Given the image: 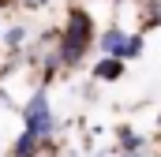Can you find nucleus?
<instances>
[{"label": "nucleus", "instance_id": "f03ea898", "mask_svg": "<svg viewBox=\"0 0 161 157\" xmlns=\"http://www.w3.org/2000/svg\"><path fill=\"white\" fill-rule=\"evenodd\" d=\"M23 131H30V135H38V138H49L53 131H56V120H53V109H49V97L45 94H34L30 101H26V109H23Z\"/></svg>", "mask_w": 161, "mask_h": 157}, {"label": "nucleus", "instance_id": "39448f33", "mask_svg": "<svg viewBox=\"0 0 161 157\" xmlns=\"http://www.w3.org/2000/svg\"><path fill=\"white\" fill-rule=\"evenodd\" d=\"M38 150H41V138L30 135V131H23V135L15 138V150H11V154L15 157H38Z\"/></svg>", "mask_w": 161, "mask_h": 157}, {"label": "nucleus", "instance_id": "423d86ee", "mask_svg": "<svg viewBox=\"0 0 161 157\" xmlns=\"http://www.w3.org/2000/svg\"><path fill=\"white\" fill-rule=\"evenodd\" d=\"M116 135H120V154H135V150H146V138H142V135H135L131 127H120Z\"/></svg>", "mask_w": 161, "mask_h": 157}, {"label": "nucleus", "instance_id": "1a4fd4ad", "mask_svg": "<svg viewBox=\"0 0 161 157\" xmlns=\"http://www.w3.org/2000/svg\"><path fill=\"white\" fill-rule=\"evenodd\" d=\"M23 34H26V30H19V26H15V30H8V45H11V49H19V45H23Z\"/></svg>", "mask_w": 161, "mask_h": 157}, {"label": "nucleus", "instance_id": "20e7f679", "mask_svg": "<svg viewBox=\"0 0 161 157\" xmlns=\"http://www.w3.org/2000/svg\"><path fill=\"white\" fill-rule=\"evenodd\" d=\"M124 71H127V64L116 60V56H101L94 64V78L97 82H116V78H124Z\"/></svg>", "mask_w": 161, "mask_h": 157}, {"label": "nucleus", "instance_id": "9d476101", "mask_svg": "<svg viewBox=\"0 0 161 157\" xmlns=\"http://www.w3.org/2000/svg\"><path fill=\"white\" fill-rule=\"evenodd\" d=\"M116 154H120V150H116ZM120 157H150V154H146V150H135V154H120Z\"/></svg>", "mask_w": 161, "mask_h": 157}, {"label": "nucleus", "instance_id": "0eeeda50", "mask_svg": "<svg viewBox=\"0 0 161 157\" xmlns=\"http://www.w3.org/2000/svg\"><path fill=\"white\" fill-rule=\"evenodd\" d=\"M142 34L146 30H154V26H161V0H150V8H142Z\"/></svg>", "mask_w": 161, "mask_h": 157}, {"label": "nucleus", "instance_id": "f8f14e48", "mask_svg": "<svg viewBox=\"0 0 161 157\" xmlns=\"http://www.w3.org/2000/svg\"><path fill=\"white\" fill-rule=\"evenodd\" d=\"M49 157H56V154H49Z\"/></svg>", "mask_w": 161, "mask_h": 157}, {"label": "nucleus", "instance_id": "f257e3e1", "mask_svg": "<svg viewBox=\"0 0 161 157\" xmlns=\"http://www.w3.org/2000/svg\"><path fill=\"white\" fill-rule=\"evenodd\" d=\"M90 45H94V19H90V11L71 8V11H68V26H64V34H60L56 60L71 68V64H79L82 56H86Z\"/></svg>", "mask_w": 161, "mask_h": 157}, {"label": "nucleus", "instance_id": "9b49d317", "mask_svg": "<svg viewBox=\"0 0 161 157\" xmlns=\"http://www.w3.org/2000/svg\"><path fill=\"white\" fill-rule=\"evenodd\" d=\"M158 127H161V112H158Z\"/></svg>", "mask_w": 161, "mask_h": 157}, {"label": "nucleus", "instance_id": "7ed1b4c3", "mask_svg": "<svg viewBox=\"0 0 161 157\" xmlns=\"http://www.w3.org/2000/svg\"><path fill=\"white\" fill-rule=\"evenodd\" d=\"M97 45H101V52H105V56H116V60L127 64V45H131V34H124L120 26H113V30H105V34L97 38Z\"/></svg>", "mask_w": 161, "mask_h": 157}, {"label": "nucleus", "instance_id": "6e6552de", "mask_svg": "<svg viewBox=\"0 0 161 157\" xmlns=\"http://www.w3.org/2000/svg\"><path fill=\"white\" fill-rule=\"evenodd\" d=\"M142 38H146V34H131V45H127V60L142 56Z\"/></svg>", "mask_w": 161, "mask_h": 157}]
</instances>
